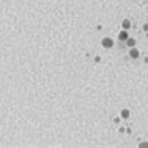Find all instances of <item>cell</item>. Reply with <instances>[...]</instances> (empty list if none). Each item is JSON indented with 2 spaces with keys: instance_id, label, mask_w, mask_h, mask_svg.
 I'll return each mask as SVG.
<instances>
[{
  "instance_id": "obj_3",
  "label": "cell",
  "mask_w": 148,
  "mask_h": 148,
  "mask_svg": "<svg viewBox=\"0 0 148 148\" xmlns=\"http://www.w3.org/2000/svg\"><path fill=\"white\" fill-rule=\"evenodd\" d=\"M130 25H131V22L128 21V19H125V21L122 22V27H123V28H125V30H128V28H130Z\"/></svg>"
},
{
  "instance_id": "obj_4",
  "label": "cell",
  "mask_w": 148,
  "mask_h": 148,
  "mask_svg": "<svg viewBox=\"0 0 148 148\" xmlns=\"http://www.w3.org/2000/svg\"><path fill=\"white\" fill-rule=\"evenodd\" d=\"M119 38H120V41H125V39H128V34H126V31H120Z\"/></svg>"
},
{
  "instance_id": "obj_1",
  "label": "cell",
  "mask_w": 148,
  "mask_h": 148,
  "mask_svg": "<svg viewBox=\"0 0 148 148\" xmlns=\"http://www.w3.org/2000/svg\"><path fill=\"white\" fill-rule=\"evenodd\" d=\"M114 45V42H112V39H111V38H105V39H103V47H106V49H108V47H112Z\"/></svg>"
},
{
  "instance_id": "obj_2",
  "label": "cell",
  "mask_w": 148,
  "mask_h": 148,
  "mask_svg": "<svg viewBox=\"0 0 148 148\" xmlns=\"http://www.w3.org/2000/svg\"><path fill=\"white\" fill-rule=\"evenodd\" d=\"M130 56H131V58H139V50L131 49V50H130Z\"/></svg>"
},
{
  "instance_id": "obj_7",
  "label": "cell",
  "mask_w": 148,
  "mask_h": 148,
  "mask_svg": "<svg viewBox=\"0 0 148 148\" xmlns=\"http://www.w3.org/2000/svg\"><path fill=\"white\" fill-rule=\"evenodd\" d=\"M140 147H148V142H143V143H140Z\"/></svg>"
},
{
  "instance_id": "obj_6",
  "label": "cell",
  "mask_w": 148,
  "mask_h": 148,
  "mask_svg": "<svg viewBox=\"0 0 148 148\" xmlns=\"http://www.w3.org/2000/svg\"><path fill=\"white\" fill-rule=\"evenodd\" d=\"M128 114H130V112H128L126 109H125V111H122V117H123V119H126V117H128Z\"/></svg>"
},
{
  "instance_id": "obj_5",
  "label": "cell",
  "mask_w": 148,
  "mask_h": 148,
  "mask_svg": "<svg viewBox=\"0 0 148 148\" xmlns=\"http://www.w3.org/2000/svg\"><path fill=\"white\" fill-rule=\"evenodd\" d=\"M126 41H128V45H130V47H133V45H134V39H130V38H128Z\"/></svg>"
}]
</instances>
